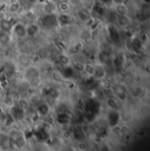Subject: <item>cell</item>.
Listing matches in <instances>:
<instances>
[{
	"instance_id": "cell-1",
	"label": "cell",
	"mask_w": 150,
	"mask_h": 151,
	"mask_svg": "<svg viewBox=\"0 0 150 151\" xmlns=\"http://www.w3.org/2000/svg\"><path fill=\"white\" fill-rule=\"evenodd\" d=\"M22 76L23 79L26 83L35 79L38 77L42 76V72L39 67V65L36 64H33V63H29L28 65H27L26 67L23 68L22 70Z\"/></svg>"
},
{
	"instance_id": "cell-10",
	"label": "cell",
	"mask_w": 150,
	"mask_h": 151,
	"mask_svg": "<svg viewBox=\"0 0 150 151\" xmlns=\"http://www.w3.org/2000/svg\"><path fill=\"white\" fill-rule=\"evenodd\" d=\"M131 95L137 99H142L145 98L146 94H147V89L144 85L142 84H139L136 83L134 84L132 89H131Z\"/></svg>"
},
{
	"instance_id": "cell-25",
	"label": "cell",
	"mask_w": 150,
	"mask_h": 151,
	"mask_svg": "<svg viewBox=\"0 0 150 151\" xmlns=\"http://www.w3.org/2000/svg\"><path fill=\"white\" fill-rule=\"evenodd\" d=\"M124 2V0H113V3H114V4H119V3H123Z\"/></svg>"
},
{
	"instance_id": "cell-3",
	"label": "cell",
	"mask_w": 150,
	"mask_h": 151,
	"mask_svg": "<svg viewBox=\"0 0 150 151\" xmlns=\"http://www.w3.org/2000/svg\"><path fill=\"white\" fill-rule=\"evenodd\" d=\"M94 67H95V70H94V75H93V79H95L96 81L101 82L105 79L107 78L108 76V68L102 64L101 63L98 62V61H94Z\"/></svg>"
},
{
	"instance_id": "cell-15",
	"label": "cell",
	"mask_w": 150,
	"mask_h": 151,
	"mask_svg": "<svg viewBox=\"0 0 150 151\" xmlns=\"http://www.w3.org/2000/svg\"><path fill=\"white\" fill-rule=\"evenodd\" d=\"M11 40H12V35L11 33L0 30V47H8L11 42Z\"/></svg>"
},
{
	"instance_id": "cell-14",
	"label": "cell",
	"mask_w": 150,
	"mask_h": 151,
	"mask_svg": "<svg viewBox=\"0 0 150 151\" xmlns=\"http://www.w3.org/2000/svg\"><path fill=\"white\" fill-rule=\"evenodd\" d=\"M113 12H115V14L117 16H125V15H129V13H130L129 8L125 4V2L119 3V4H115L114 7H113Z\"/></svg>"
},
{
	"instance_id": "cell-21",
	"label": "cell",
	"mask_w": 150,
	"mask_h": 151,
	"mask_svg": "<svg viewBox=\"0 0 150 151\" xmlns=\"http://www.w3.org/2000/svg\"><path fill=\"white\" fill-rule=\"evenodd\" d=\"M58 12H69L70 10V4L66 1H61L57 3Z\"/></svg>"
},
{
	"instance_id": "cell-16",
	"label": "cell",
	"mask_w": 150,
	"mask_h": 151,
	"mask_svg": "<svg viewBox=\"0 0 150 151\" xmlns=\"http://www.w3.org/2000/svg\"><path fill=\"white\" fill-rule=\"evenodd\" d=\"M106 106L107 107L111 110V111H114V112H117L119 110V100L114 97V96H110L106 99Z\"/></svg>"
},
{
	"instance_id": "cell-20",
	"label": "cell",
	"mask_w": 150,
	"mask_h": 151,
	"mask_svg": "<svg viewBox=\"0 0 150 151\" xmlns=\"http://www.w3.org/2000/svg\"><path fill=\"white\" fill-rule=\"evenodd\" d=\"M12 24H13V23H12L10 19H5V18H3V19L0 20V30L4 31V32L11 33Z\"/></svg>"
},
{
	"instance_id": "cell-26",
	"label": "cell",
	"mask_w": 150,
	"mask_h": 151,
	"mask_svg": "<svg viewBox=\"0 0 150 151\" xmlns=\"http://www.w3.org/2000/svg\"><path fill=\"white\" fill-rule=\"evenodd\" d=\"M3 127V125H2V121H1V119H0V127Z\"/></svg>"
},
{
	"instance_id": "cell-22",
	"label": "cell",
	"mask_w": 150,
	"mask_h": 151,
	"mask_svg": "<svg viewBox=\"0 0 150 151\" xmlns=\"http://www.w3.org/2000/svg\"><path fill=\"white\" fill-rule=\"evenodd\" d=\"M113 84H114V83H112L110 80H108L107 78L100 82V85L102 86V88H103L105 91H111L112 88H113Z\"/></svg>"
},
{
	"instance_id": "cell-7",
	"label": "cell",
	"mask_w": 150,
	"mask_h": 151,
	"mask_svg": "<svg viewBox=\"0 0 150 151\" xmlns=\"http://www.w3.org/2000/svg\"><path fill=\"white\" fill-rule=\"evenodd\" d=\"M57 24L59 27H70L73 24V17L69 12H58L56 14Z\"/></svg>"
},
{
	"instance_id": "cell-23",
	"label": "cell",
	"mask_w": 150,
	"mask_h": 151,
	"mask_svg": "<svg viewBox=\"0 0 150 151\" xmlns=\"http://www.w3.org/2000/svg\"><path fill=\"white\" fill-rule=\"evenodd\" d=\"M76 149L79 151H87L88 150V143L84 141H78L76 144Z\"/></svg>"
},
{
	"instance_id": "cell-2",
	"label": "cell",
	"mask_w": 150,
	"mask_h": 151,
	"mask_svg": "<svg viewBox=\"0 0 150 151\" xmlns=\"http://www.w3.org/2000/svg\"><path fill=\"white\" fill-rule=\"evenodd\" d=\"M11 34L13 37L23 40L27 39V31H26V24L22 21H17L12 24Z\"/></svg>"
},
{
	"instance_id": "cell-17",
	"label": "cell",
	"mask_w": 150,
	"mask_h": 151,
	"mask_svg": "<svg viewBox=\"0 0 150 151\" xmlns=\"http://www.w3.org/2000/svg\"><path fill=\"white\" fill-rule=\"evenodd\" d=\"M94 62H88L85 61L83 63V74L86 76L87 78H92L94 75Z\"/></svg>"
},
{
	"instance_id": "cell-19",
	"label": "cell",
	"mask_w": 150,
	"mask_h": 151,
	"mask_svg": "<svg viewBox=\"0 0 150 151\" xmlns=\"http://www.w3.org/2000/svg\"><path fill=\"white\" fill-rule=\"evenodd\" d=\"M21 9V4L19 0H12L8 5V11L11 14H17Z\"/></svg>"
},
{
	"instance_id": "cell-5",
	"label": "cell",
	"mask_w": 150,
	"mask_h": 151,
	"mask_svg": "<svg viewBox=\"0 0 150 151\" xmlns=\"http://www.w3.org/2000/svg\"><path fill=\"white\" fill-rule=\"evenodd\" d=\"M26 31H27V38L34 39L38 37V35L41 32V27L38 24L37 21L28 22L26 24Z\"/></svg>"
},
{
	"instance_id": "cell-6",
	"label": "cell",
	"mask_w": 150,
	"mask_h": 151,
	"mask_svg": "<svg viewBox=\"0 0 150 151\" xmlns=\"http://www.w3.org/2000/svg\"><path fill=\"white\" fill-rule=\"evenodd\" d=\"M73 57H71L67 52H62L58 53L56 55V63L63 69L70 68L72 64Z\"/></svg>"
},
{
	"instance_id": "cell-24",
	"label": "cell",
	"mask_w": 150,
	"mask_h": 151,
	"mask_svg": "<svg viewBox=\"0 0 150 151\" xmlns=\"http://www.w3.org/2000/svg\"><path fill=\"white\" fill-rule=\"evenodd\" d=\"M62 138L65 139V140H70V139L72 138V132H71L70 130L66 129V130H64V131L62 133Z\"/></svg>"
},
{
	"instance_id": "cell-9",
	"label": "cell",
	"mask_w": 150,
	"mask_h": 151,
	"mask_svg": "<svg viewBox=\"0 0 150 151\" xmlns=\"http://www.w3.org/2000/svg\"><path fill=\"white\" fill-rule=\"evenodd\" d=\"M115 24L117 25L118 27L124 30V29H128L131 27V25L133 24V20L129 15L117 16L115 19Z\"/></svg>"
},
{
	"instance_id": "cell-8",
	"label": "cell",
	"mask_w": 150,
	"mask_h": 151,
	"mask_svg": "<svg viewBox=\"0 0 150 151\" xmlns=\"http://www.w3.org/2000/svg\"><path fill=\"white\" fill-rule=\"evenodd\" d=\"M16 99L17 97L13 93L6 92L2 97V106L9 111L16 106Z\"/></svg>"
},
{
	"instance_id": "cell-11",
	"label": "cell",
	"mask_w": 150,
	"mask_h": 151,
	"mask_svg": "<svg viewBox=\"0 0 150 151\" xmlns=\"http://www.w3.org/2000/svg\"><path fill=\"white\" fill-rule=\"evenodd\" d=\"M16 106L21 109L23 112H25L26 114L27 113V112L31 109L32 106L30 104L29 99L27 96H19L16 99Z\"/></svg>"
},
{
	"instance_id": "cell-13",
	"label": "cell",
	"mask_w": 150,
	"mask_h": 151,
	"mask_svg": "<svg viewBox=\"0 0 150 151\" xmlns=\"http://www.w3.org/2000/svg\"><path fill=\"white\" fill-rule=\"evenodd\" d=\"M43 12L44 14H57L58 13L57 3H55L53 0L45 1L43 4Z\"/></svg>"
},
{
	"instance_id": "cell-18",
	"label": "cell",
	"mask_w": 150,
	"mask_h": 151,
	"mask_svg": "<svg viewBox=\"0 0 150 151\" xmlns=\"http://www.w3.org/2000/svg\"><path fill=\"white\" fill-rule=\"evenodd\" d=\"M91 16H92V15H91L90 12L87 8H84V7L79 9L78 12H77V13H76L77 19H78L80 21H82L83 23H84V22H85L87 19H89Z\"/></svg>"
},
{
	"instance_id": "cell-4",
	"label": "cell",
	"mask_w": 150,
	"mask_h": 151,
	"mask_svg": "<svg viewBox=\"0 0 150 151\" xmlns=\"http://www.w3.org/2000/svg\"><path fill=\"white\" fill-rule=\"evenodd\" d=\"M84 49V42L81 40H77L73 41L67 48V53L71 56H77L79 55L82 51Z\"/></svg>"
},
{
	"instance_id": "cell-12",
	"label": "cell",
	"mask_w": 150,
	"mask_h": 151,
	"mask_svg": "<svg viewBox=\"0 0 150 151\" xmlns=\"http://www.w3.org/2000/svg\"><path fill=\"white\" fill-rule=\"evenodd\" d=\"M49 75H50V78H51V82H53L55 84L59 85L60 83H63L66 81V79L64 77V75L62 74V72L60 71L57 69L54 68L49 72Z\"/></svg>"
}]
</instances>
